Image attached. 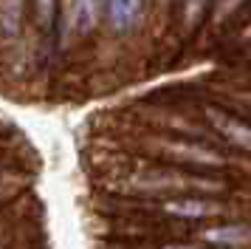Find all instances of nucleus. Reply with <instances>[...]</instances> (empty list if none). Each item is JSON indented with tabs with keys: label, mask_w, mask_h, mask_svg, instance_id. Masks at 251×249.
Instances as JSON below:
<instances>
[{
	"label": "nucleus",
	"mask_w": 251,
	"mask_h": 249,
	"mask_svg": "<svg viewBox=\"0 0 251 249\" xmlns=\"http://www.w3.org/2000/svg\"><path fill=\"white\" fill-rule=\"evenodd\" d=\"M96 14H99V0H74V23L82 31L96 23Z\"/></svg>",
	"instance_id": "6e6552de"
},
{
	"label": "nucleus",
	"mask_w": 251,
	"mask_h": 249,
	"mask_svg": "<svg viewBox=\"0 0 251 249\" xmlns=\"http://www.w3.org/2000/svg\"><path fill=\"white\" fill-rule=\"evenodd\" d=\"M161 213L172 218H186V221H201V218H217L226 215V204L209 201V198H172L161 204Z\"/></svg>",
	"instance_id": "7ed1b4c3"
},
{
	"label": "nucleus",
	"mask_w": 251,
	"mask_h": 249,
	"mask_svg": "<svg viewBox=\"0 0 251 249\" xmlns=\"http://www.w3.org/2000/svg\"><path fill=\"white\" fill-rule=\"evenodd\" d=\"M152 150L158 156L170 158V161H181V164H189V167H223L226 158L220 156L217 150L206 145H198V142H186V139H158L152 142Z\"/></svg>",
	"instance_id": "f03ea898"
},
{
	"label": "nucleus",
	"mask_w": 251,
	"mask_h": 249,
	"mask_svg": "<svg viewBox=\"0 0 251 249\" xmlns=\"http://www.w3.org/2000/svg\"><path fill=\"white\" fill-rule=\"evenodd\" d=\"M206 244H215V247H243L251 241V226L246 224H228V226H212L203 232Z\"/></svg>",
	"instance_id": "39448f33"
},
{
	"label": "nucleus",
	"mask_w": 251,
	"mask_h": 249,
	"mask_svg": "<svg viewBox=\"0 0 251 249\" xmlns=\"http://www.w3.org/2000/svg\"><path fill=\"white\" fill-rule=\"evenodd\" d=\"M206 116H209L212 127L220 130L231 145H237V147H243V150L251 153V124L240 122L237 116H231V113H226V111H217V108H209Z\"/></svg>",
	"instance_id": "20e7f679"
},
{
	"label": "nucleus",
	"mask_w": 251,
	"mask_h": 249,
	"mask_svg": "<svg viewBox=\"0 0 251 249\" xmlns=\"http://www.w3.org/2000/svg\"><path fill=\"white\" fill-rule=\"evenodd\" d=\"M161 249H198V247H186V244H170V247H161Z\"/></svg>",
	"instance_id": "1a4fd4ad"
},
{
	"label": "nucleus",
	"mask_w": 251,
	"mask_h": 249,
	"mask_svg": "<svg viewBox=\"0 0 251 249\" xmlns=\"http://www.w3.org/2000/svg\"><path fill=\"white\" fill-rule=\"evenodd\" d=\"M20 9H23V0H0V23L6 34H14L20 29Z\"/></svg>",
	"instance_id": "0eeeda50"
},
{
	"label": "nucleus",
	"mask_w": 251,
	"mask_h": 249,
	"mask_svg": "<svg viewBox=\"0 0 251 249\" xmlns=\"http://www.w3.org/2000/svg\"><path fill=\"white\" fill-rule=\"evenodd\" d=\"M127 187L133 192H175V190H220L223 181L181 173L172 167H144L127 176Z\"/></svg>",
	"instance_id": "f257e3e1"
},
{
	"label": "nucleus",
	"mask_w": 251,
	"mask_h": 249,
	"mask_svg": "<svg viewBox=\"0 0 251 249\" xmlns=\"http://www.w3.org/2000/svg\"><path fill=\"white\" fill-rule=\"evenodd\" d=\"M141 6H144V0H110V20H113V26L119 31L130 29L138 20Z\"/></svg>",
	"instance_id": "423d86ee"
}]
</instances>
